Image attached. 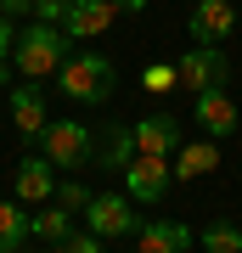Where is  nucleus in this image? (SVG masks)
Returning <instances> with one entry per match:
<instances>
[{
    "label": "nucleus",
    "mask_w": 242,
    "mask_h": 253,
    "mask_svg": "<svg viewBox=\"0 0 242 253\" xmlns=\"http://www.w3.org/2000/svg\"><path fill=\"white\" fill-rule=\"evenodd\" d=\"M237 96H242V84H237Z\"/></svg>",
    "instance_id": "obj_26"
},
{
    "label": "nucleus",
    "mask_w": 242,
    "mask_h": 253,
    "mask_svg": "<svg viewBox=\"0 0 242 253\" xmlns=\"http://www.w3.org/2000/svg\"><path fill=\"white\" fill-rule=\"evenodd\" d=\"M11 124H17V135L23 141H40L45 135V96L34 90V84H11Z\"/></svg>",
    "instance_id": "obj_14"
},
{
    "label": "nucleus",
    "mask_w": 242,
    "mask_h": 253,
    "mask_svg": "<svg viewBox=\"0 0 242 253\" xmlns=\"http://www.w3.org/2000/svg\"><path fill=\"white\" fill-rule=\"evenodd\" d=\"M68 56H73L68 28H56V23H28V28H17V51H11V68H17L23 79H56Z\"/></svg>",
    "instance_id": "obj_1"
},
{
    "label": "nucleus",
    "mask_w": 242,
    "mask_h": 253,
    "mask_svg": "<svg viewBox=\"0 0 242 253\" xmlns=\"http://www.w3.org/2000/svg\"><path fill=\"white\" fill-rule=\"evenodd\" d=\"M51 203H62L68 214H85V203H90V191H85L79 180H68V174H62V180H56V197H51Z\"/></svg>",
    "instance_id": "obj_19"
},
{
    "label": "nucleus",
    "mask_w": 242,
    "mask_h": 253,
    "mask_svg": "<svg viewBox=\"0 0 242 253\" xmlns=\"http://www.w3.org/2000/svg\"><path fill=\"white\" fill-rule=\"evenodd\" d=\"M11 51H17V28H11V17L0 11V62H11Z\"/></svg>",
    "instance_id": "obj_21"
},
{
    "label": "nucleus",
    "mask_w": 242,
    "mask_h": 253,
    "mask_svg": "<svg viewBox=\"0 0 242 253\" xmlns=\"http://www.w3.org/2000/svg\"><path fill=\"white\" fill-rule=\"evenodd\" d=\"M40 141H45V158H51L62 174H79V169L96 163V129L79 124V118H51Z\"/></svg>",
    "instance_id": "obj_3"
},
{
    "label": "nucleus",
    "mask_w": 242,
    "mask_h": 253,
    "mask_svg": "<svg viewBox=\"0 0 242 253\" xmlns=\"http://www.w3.org/2000/svg\"><path fill=\"white\" fill-rule=\"evenodd\" d=\"M186 34L197 40V45H220V40L237 34V6L231 0H197L186 17Z\"/></svg>",
    "instance_id": "obj_8"
},
{
    "label": "nucleus",
    "mask_w": 242,
    "mask_h": 253,
    "mask_svg": "<svg viewBox=\"0 0 242 253\" xmlns=\"http://www.w3.org/2000/svg\"><path fill=\"white\" fill-rule=\"evenodd\" d=\"M141 90H152V96H163V90H180V79H175V62H152L141 73Z\"/></svg>",
    "instance_id": "obj_18"
},
{
    "label": "nucleus",
    "mask_w": 242,
    "mask_h": 253,
    "mask_svg": "<svg viewBox=\"0 0 242 253\" xmlns=\"http://www.w3.org/2000/svg\"><path fill=\"white\" fill-rule=\"evenodd\" d=\"M68 6H73V0H34V23H56V28H62L68 23Z\"/></svg>",
    "instance_id": "obj_20"
},
{
    "label": "nucleus",
    "mask_w": 242,
    "mask_h": 253,
    "mask_svg": "<svg viewBox=\"0 0 242 253\" xmlns=\"http://www.w3.org/2000/svg\"><path fill=\"white\" fill-rule=\"evenodd\" d=\"M68 248H73V253H101V236H96V231H73Z\"/></svg>",
    "instance_id": "obj_22"
},
{
    "label": "nucleus",
    "mask_w": 242,
    "mask_h": 253,
    "mask_svg": "<svg viewBox=\"0 0 242 253\" xmlns=\"http://www.w3.org/2000/svg\"><path fill=\"white\" fill-rule=\"evenodd\" d=\"M85 219L90 231L107 242V236H135V197H124V191H101V197L85 203Z\"/></svg>",
    "instance_id": "obj_6"
},
{
    "label": "nucleus",
    "mask_w": 242,
    "mask_h": 253,
    "mask_svg": "<svg viewBox=\"0 0 242 253\" xmlns=\"http://www.w3.org/2000/svg\"><path fill=\"white\" fill-rule=\"evenodd\" d=\"M73 219H79V214H68L62 203H45V208L28 214V225H34L40 242H68V236H73Z\"/></svg>",
    "instance_id": "obj_15"
},
{
    "label": "nucleus",
    "mask_w": 242,
    "mask_h": 253,
    "mask_svg": "<svg viewBox=\"0 0 242 253\" xmlns=\"http://www.w3.org/2000/svg\"><path fill=\"white\" fill-rule=\"evenodd\" d=\"M113 17H118V6H113V0H73L62 28H68V40H101Z\"/></svg>",
    "instance_id": "obj_12"
},
{
    "label": "nucleus",
    "mask_w": 242,
    "mask_h": 253,
    "mask_svg": "<svg viewBox=\"0 0 242 253\" xmlns=\"http://www.w3.org/2000/svg\"><path fill=\"white\" fill-rule=\"evenodd\" d=\"M113 6H118V11H130V17H141V11H146V0H113Z\"/></svg>",
    "instance_id": "obj_24"
},
{
    "label": "nucleus",
    "mask_w": 242,
    "mask_h": 253,
    "mask_svg": "<svg viewBox=\"0 0 242 253\" xmlns=\"http://www.w3.org/2000/svg\"><path fill=\"white\" fill-rule=\"evenodd\" d=\"M40 253H73V248H68V242H45Z\"/></svg>",
    "instance_id": "obj_25"
},
{
    "label": "nucleus",
    "mask_w": 242,
    "mask_h": 253,
    "mask_svg": "<svg viewBox=\"0 0 242 253\" xmlns=\"http://www.w3.org/2000/svg\"><path fill=\"white\" fill-rule=\"evenodd\" d=\"M0 11L6 17H23V11H34V0H0Z\"/></svg>",
    "instance_id": "obj_23"
},
{
    "label": "nucleus",
    "mask_w": 242,
    "mask_h": 253,
    "mask_svg": "<svg viewBox=\"0 0 242 253\" xmlns=\"http://www.w3.org/2000/svg\"><path fill=\"white\" fill-rule=\"evenodd\" d=\"M130 135H135L141 158H175L180 152V118L175 113H146V118L130 124Z\"/></svg>",
    "instance_id": "obj_7"
},
{
    "label": "nucleus",
    "mask_w": 242,
    "mask_h": 253,
    "mask_svg": "<svg viewBox=\"0 0 242 253\" xmlns=\"http://www.w3.org/2000/svg\"><path fill=\"white\" fill-rule=\"evenodd\" d=\"M192 118L203 124V135H237V118H242V107L225 90H203V96H192Z\"/></svg>",
    "instance_id": "obj_11"
},
{
    "label": "nucleus",
    "mask_w": 242,
    "mask_h": 253,
    "mask_svg": "<svg viewBox=\"0 0 242 253\" xmlns=\"http://www.w3.org/2000/svg\"><path fill=\"white\" fill-rule=\"evenodd\" d=\"M175 79H180V90H192V96L225 90V84H231V56H225L220 45H192L175 62Z\"/></svg>",
    "instance_id": "obj_4"
},
{
    "label": "nucleus",
    "mask_w": 242,
    "mask_h": 253,
    "mask_svg": "<svg viewBox=\"0 0 242 253\" xmlns=\"http://www.w3.org/2000/svg\"><path fill=\"white\" fill-rule=\"evenodd\" d=\"M56 84H62V96L79 101V107H101V101L113 96V84H118V68H113V56L85 51V56H68L62 62Z\"/></svg>",
    "instance_id": "obj_2"
},
{
    "label": "nucleus",
    "mask_w": 242,
    "mask_h": 253,
    "mask_svg": "<svg viewBox=\"0 0 242 253\" xmlns=\"http://www.w3.org/2000/svg\"><path fill=\"white\" fill-rule=\"evenodd\" d=\"M118 180H124V197H135V203H163L169 186H175V174H169V158H141L135 152L118 169Z\"/></svg>",
    "instance_id": "obj_5"
},
{
    "label": "nucleus",
    "mask_w": 242,
    "mask_h": 253,
    "mask_svg": "<svg viewBox=\"0 0 242 253\" xmlns=\"http://www.w3.org/2000/svg\"><path fill=\"white\" fill-rule=\"evenodd\" d=\"M192 225L186 219H141L135 225V253H186Z\"/></svg>",
    "instance_id": "obj_10"
},
{
    "label": "nucleus",
    "mask_w": 242,
    "mask_h": 253,
    "mask_svg": "<svg viewBox=\"0 0 242 253\" xmlns=\"http://www.w3.org/2000/svg\"><path fill=\"white\" fill-rule=\"evenodd\" d=\"M214 169H220V146H214V135L180 141V152L169 158V174H175V180H197V174H214Z\"/></svg>",
    "instance_id": "obj_13"
},
{
    "label": "nucleus",
    "mask_w": 242,
    "mask_h": 253,
    "mask_svg": "<svg viewBox=\"0 0 242 253\" xmlns=\"http://www.w3.org/2000/svg\"><path fill=\"white\" fill-rule=\"evenodd\" d=\"M203 253H242V231L225 225V219L208 225V231H203Z\"/></svg>",
    "instance_id": "obj_17"
},
{
    "label": "nucleus",
    "mask_w": 242,
    "mask_h": 253,
    "mask_svg": "<svg viewBox=\"0 0 242 253\" xmlns=\"http://www.w3.org/2000/svg\"><path fill=\"white\" fill-rule=\"evenodd\" d=\"M56 163L51 158H23L17 163V174H11V191H17V203H34V208H45L56 197Z\"/></svg>",
    "instance_id": "obj_9"
},
{
    "label": "nucleus",
    "mask_w": 242,
    "mask_h": 253,
    "mask_svg": "<svg viewBox=\"0 0 242 253\" xmlns=\"http://www.w3.org/2000/svg\"><path fill=\"white\" fill-rule=\"evenodd\" d=\"M34 236L23 203H0V253H23V242Z\"/></svg>",
    "instance_id": "obj_16"
}]
</instances>
